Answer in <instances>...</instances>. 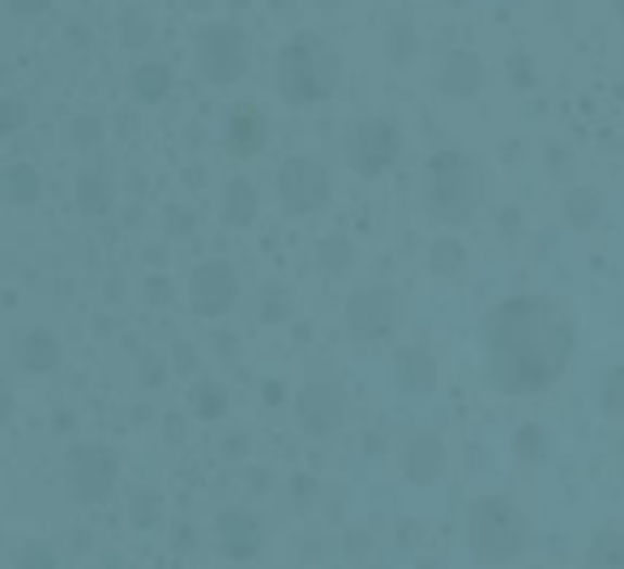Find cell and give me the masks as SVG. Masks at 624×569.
Returning <instances> with one entry per match:
<instances>
[{
  "mask_svg": "<svg viewBox=\"0 0 624 569\" xmlns=\"http://www.w3.org/2000/svg\"><path fill=\"white\" fill-rule=\"evenodd\" d=\"M487 381L505 394H531L556 381L573 352V330L552 300L518 295L496 304L480 326Z\"/></svg>",
  "mask_w": 624,
  "mask_h": 569,
  "instance_id": "1",
  "label": "cell"
},
{
  "mask_svg": "<svg viewBox=\"0 0 624 569\" xmlns=\"http://www.w3.org/2000/svg\"><path fill=\"white\" fill-rule=\"evenodd\" d=\"M278 90L286 103H321L339 90V73L343 61L339 52L321 39V35H295L282 52H278Z\"/></svg>",
  "mask_w": 624,
  "mask_h": 569,
  "instance_id": "2",
  "label": "cell"
},
{
  "mask_svg": "<svg viewBox=\"0 0 624 569\" xmlns=\"http://www.w3.org/2000/svg\"><path fill=\"white\" fill-rule=\"evenodd\" d=\"M480 193H484V172L475 167L471 154L445 150V154L432 159V167H428V202H432L436 218H449V223L467 218L475 211Z\"/></svg>",
  "mask_w": 624,
  "mask_h": 569,
  "instance_id": "3",
  "label": "cell"
},
{
  "mask_svg": "<svg viewBox=\"0 0 624 569\" xmlns=\"http://www.w3.org/2000/svg\"><path fill=\"white\" fill-rule=\"evenodd\" d=\"M526 544V522L505 497H484L471 514V548L484 566H509Z\"/></svg>",
  "mask_w": 624,
  "mask_h": 569,
  "instance_id": "4",
  "label": "cell"
},
{
  "mask_svg": "<svg viewBox=\"0 0 624 569\" xmlns=\"http://www.w3.org/2000/svg\"><path fill=\"white\" fill-rule=\"evenodd\" d=\"M249 65V52H244V35L227 22H209L198 35V69L214 77V81H235Z\"/></svg>",
  "mask_w": 624,
  "mask_h": 569,
  "instance_id": "5",
  "label": "cell"
},
{
  "mask_svg": "<svg viewBox=\"0 0 624 569\" xmlns=\"http://www.w3.org/2000/svg\"><path fill=\"white\" fill-rule=\"evenodd\" d=\"M278 193H282V202H286V211L295 214H313L326 206V198H330V176H326V167L317 163V159H286L282 163V172H278Z\"/></svg>",
  "mask_w": 624,
  "mask_h": 569,
  "instance_id": "6",
  "label": "cell"
},
{
  "mask_svg": "<svg viewBox=\"0 0 624 569\" xmlns=\"http://www.w3.org/2000/svg\"><path fill=\"white\" fill-rule=\"evenodd\" d=\"M398 129L390 121H359L347 134V159L359 176H377L398 159Z\"/></svg>",
  "mask_w": 624,
  "mask_h": 569,
  "instance_id": "7",
  "label": "cell"
},
{
  "mask_svg": "<svg viewBox=\"0 0 624 569\" xmlns=\"http://www.w3.org/2000/svg\"><path fill=\"white\" fill-rule=\"evenodd\" d=\"M347 326L355 339H381L398 326V295L390 287H368L347 304Z\"/></svg>",
  "mask_w": 624,
  "mask_h": 569,
  "instance_id": "8",
  "label": "cell"
},
{
  "mask_svg": "<svg viewBox=\"0 0 624 569\" xmlns=\"http://www.w3.org/2000/svg\"><path fill=\"white\" fill-rule=\"evenodd\" d=\"M69 480L77 501H99L116 484V458L99 445H81L69 458Z\"/></svg>",
  "mask_w": 624,
  "mask_h": 569,
  "instance_id": "9",
  "label": "cell"
},
{
  "mask_svg": "<svg viewBox=\"0 0 624 569\" xmlns=\"http://www.w3.org/2000/svg\"><path fill=\"white\" fill-rule=\"evenodd\" d=\"M189 295H193V313H202V317H218V313H227V308L235 304L240 287H235V275H231V266H227V262H209V266H202V270L193 275Z\"/></svg>",
  "mask_w": 624,
  "mask_h": 569,
  "instance_id": "10",
  "label": "cell"
},
{
  "mask_svg": "<svg viewBox=\"0 0 624 569\" xmlns=\"http://www.w3.org/2000/svg\"><path fill=\"white\" fill-rule=\"evenodd\" d=\"M300 420H304L308 432H330V428H339V420H343V394H339V385H330V381L308 385V390L300 394Z\"/></svg>",
  "mask_w": 624,
  "mask_h": 569,
  "instance_id": "11",
  "label": "cell"
},
{
  "mask_svg": "<svg viewBox=\"0 0 624 569\" xmlns=\"http://www.w3.org/2000/svg\"><path fill=\"white\" fill-rule=\"evenodd\" d=\"M441 463H445V454H441V441H436V437H416V441L407 445V454H403L407 480H416V484H432V480L441 476Z\"/></svg>",
  "mask_w": 624,
  "mask_h": 569,
  "instance_id": "12",
  "label": "cell"
},
{
  "mask_svg": "<svg viewBox=\"0 0 624 569\" xmlns=\"http://www.w3.org/2000/svg\"><path fill=\"white\" fill-rule=\"evenodd\" d=\"M266 138V129H262V116H257V108H235L231 112V125H227V146L235 150V154H253L257 146Z\"/></svg>",
  "mask_w": 624,
  "mask_h": 569,
  "instance_id": "13",
  "label": "cell"
},
{
  "mask_svg": "<svg viewBox=\"0 0 624 569\" xmlns=\"http://www.w3.org/2000/svg\"><path fill=\"white\" fill-rule=\"evenodd\" d=\"M394 381H398L403 390H432L436 368H432V359L423 356V352L407 347V352L394 356Z\"/></svg>",
  "mask_w": 624,
  "mask_h": 569,
  "instance_id": "14",
  "label": "cell"
},
{
  "mask_svg": "<svg viewBox=\"0 0 624 569\" xmlns=\"http://www.w3.org/2000/svg\"><path fill=\"white\" fill-rule=\"evenodd\" d=\"M22 364L35 368V372H52L61 364V343L48 330H30L26 343H22Z\"/></svg>",
  "mask_w": 624,
  "mask_h": 569,
  "instance_id": "15",
  "label": "cell"
},
{
  "mask_svg": "<svg viewBox=\"0 0 624 569\" xmlns=\"http://www.w3.org/2000/svg\"><path fill=\"white\" fill-rule=\"evenodd\" d=\"M222 531H227V553L231 557H253L257 553V522L244 514H222Z\"/></svg>",
  "mask_w": 624,
  "mask_h": 569,
  "instance_id": "16",
  "label": "cell"
},
{
  "mask_svg": "<svg viewBox=\"0 0 624 569\" xmlns=\"http://www.w3.org/2000/svg\"><path fill=\"white\" fill-rule=\"evenodd\" d=\"M227 223H253V214H257V189L249 185V180H231L227 185Z\"/></svg>",
  "mask_w": 624,
  "mask_h": 569,
  "instance_id": "17",
  "label": "cell"
},
{
  "mask_svg": "<svg viewBox=\"0 0 624 569\" xmlns=\"http://www.w3.org/2000/svg\"><path fill=\"white\" fill-rule=\"evenodd\" d=\"M77 202H81V211L86 214H103L107 206H112L107 180H103V176H94V172H86V176L77 180Z\"/></svg>",
  "mask_w": 624,
  "mask_h": 569,
  "instance_id": "18",
  "label": "cell"
},
{
  "mask_svg": "<svg viewBox=\"0 0 624 569\" xmlns=\"http://www.w3.org/2000/svg\"><path fill=\"white\" fill-rule=\"evenodd\" d=\"M475 81H480V65H475V56H467V52L449 56V65H445V86H449L454 94L475 90Z\"/></svg>",
  "mask_w": 624,
  "mask_h": 569,
  "instance_id": "19",
  "label": "cell"
},
{
  "mask_svg": "<svg viewBox=\"0 0 624 569\" xmlns=\"http://www.w3.org/2000/svg\"><path fill=\"white\" fill-rule=\"evenodd\" d=\"M590 569H624V535L603 531L590 548Z\"/></svg>",
  "mask_w": 624,
  "mask_h": 569,
  "instance_id": "20",
  "label": "cell"
},
{
  "mask_svg": "<svg viewBox=\"0 0 624 569\" xmlns=\"http://www.w3.org/2000/svg\"><path fill=\"white\" fill-rule=\"evenodd\" d=\"M167 86H171V73H167V65H141L138 73H133V90H138V99H163L167 94Z\"/></svg>",
  "mask_w": 624,
  "mask_h": 569,
  "instance_id": "21",
  "label": "cell"
},
{
  "mask_svg": "<svg viewBox=\"0 0 624 569\" xmlns=\"http://www.w3.org/2000/svg\"><path fill=\"white\" fill-rule=\"evenodd\" d=\"M4 185H9L13 202H35V198H39V176H35V167H26V163H13V167L4 172Z\"/></svg>",
  "mask_w": 624,
  "mask_h": 569,
  "instance_id": "22",
  "label": "cell"
},
{
  "mask_svg": "<svg viewBox=\"0 0 624 569\" xmlns=\"http://www.w3.org/2000/svg\"><path fill=\"white\" fill-rule=\"evenodd\" d=\"M193 412H198L202 420H218V416L227 412V394H222V385L202 381V385L193 390Z\"/></svg>",
  "mask_w": 624,
  "mask_h": 569,
  "instance_id": "23",
  "label": "cell"
},
{
  "mask_svg": "<svg viewBox=\"0 0 624 569\" xmlns=\"http://www.w3.org/2000/svg\"><path fill=\"white\" fill-rule=\"evenodd\" d=\"M432 270L436 275H458L462 270V244L458 240H436L432 244Z\"/></svg>",
  "mask_w": 624,
  "mask_h": 569,
  "instance_id": "24",
  "label": "cell"
},
{
  "mask_svg": "<svg viewBox=\"0 0 624 569\" xmlns=\"http://www.w3.org/2000/svg\"><path fill=\"white\" fill-rule=\"evenodd\" d=\"M603 407L612 420H624V368L608 372V385H603Z\"/></svg>",
  "mask_w": 624,
  "mask_h": 569,
  "instance_id": "25",
  "label": "cell"
},
{
  "mask_svg": "<svg viewBox=\"0 0 624 569\" xmlns=\"http://www.w3.org/2000/svg\"><path fill=\"white\" fill-rule=\"evenodd\" d=\"M321 257H326V270H330V275H343L351 266V244L347 240H326V244H321Z\"/></svg>",
  "mask_w": 624,
  "mask_h": 569,
  "instance_id": "26",
  "label": "cell"
},
{
  "mask_svg": "<svg viewBox=\"0 0 624 569\" xmlns=\"http://www.w3.org/2000/svg\"><path fill=\"white\" fill-rule=\"evenodd\" d=\"M22 121H26V108L17 99H0V134L22 129Z\"/></svg>",
  "mask_w": 624,
  "mask_h": 569,
  "instance_id": "27",
  "label": "cell"
},
{
  "mask_svg": "<svg viewBox=\"0 0 624 569\" xmlns=\"http://www.w3.org/2000/svg\"><path fill=\"white\" fill-rule=\"evenodd\" d=\"M518 454H522V458H539V454H544V432L535 425H526L518 432Z\"/></svg>",
  "mask_w": 624,
  "mask_h": 569,
  "instance_id": "28",
  "label": "cell"
},
{
  "mask_svg": "<svg viewBox=\"0 0 624 569\" xmlns=\"http://www.w3.org/2000/svg\"><path fill=\"white\" fill-rule=\"evenodd\" d=\"M17 569H56V557H52V548H39V544H30V548L22 553Z\"/></svg>",
  "mask_w": 624,
  "mask_h": 569,
  "instance_id": "29",
  "label": "cell"
},
{
  "mask_svg": "<svg viewBox=\"0 0 624 569\" xmlns=\"http://www.w3.org/2000/svg\"><path fill=\"white\" fill-rule=\"evenodd\" d=\"M158 509H163V505H158V497H154V493H145V497H138V505H133V522H138V527L158 522Z\"/></svg>",
  "mask_w": 624,
  "mask_h": 569,
  "instance_id": "30",
  "label": "cell"
},
{
  "mask_svg": "<svg viewBox=\"0 0 624 569\" xmlns=\"http://www.w3.org/2000/svg\"><path fill=\"white\" fill-rule=\"evenodd\" d=\"M4 4H9L17 17H35V13H43L52 0H4Z\"/></svg>",
  "mask_w": 624,
  "mask_h": 569,
  "instance_id": "31",
  "label": "cell"
},
{
  "mask_svg": "<svg viewBox=\"0 0 624 569\" xmlns=\"http://www.w3.org/2000/svg\"><path fill=\"white\" fill-rule=\"evenodd\" d=\"M145 35H150V26H145V17L141 13H129V30H125V39L138 48V43H145Z\"/></svg>",
  "mask_w": 624,
  "mask_h": 569,
  "instance_id": "32",
  "label": "cell"
},
{
  "mask_svg": "<svg viewBox=\"0 0 624 569\" xmlns=\"http://www.w3.org/2000/svg\"><path fill=\"white\" fill-rule=\"evenodd\" d=\"M77 138H86V142H94V121H81V129H77Z\"/></svg>",
  "mask_w": 624,
  "mask_h": 569,
  "instance_id": "33",
  "label": "cell"
},
{
  "mask_svg": "<svg viewBox=\"0 0 624 569\" xmlns=\"http://www.w3.org/2000/svg\"><path fill=\"white\" fill-rule=\"evenodd\" d=\"M4 416H9V390L0 385V420H4Z\"/></svg>",
  "mask_w": 624,
  "mask_h": 569,
  "instance_id": "34",
  "label": "cell"
},
{
  "mask_svg": "<svg viewBox=\"0 0 624 569\" xmlns=\"http://www.w3.org/2000/svg\"><path fill=\"white\" fill-rule=\"evenodd\" d=\"M616 9H621V22H624V0H616Z\"/></svg>",
  "mask_w": 624,
  "mask_h": 569,
  "instance_id": "35",
  "label": "cell"
}]
</instances>
